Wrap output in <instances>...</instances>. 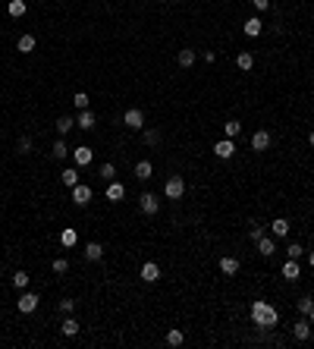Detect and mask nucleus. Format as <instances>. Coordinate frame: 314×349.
<instances>
[{
  "label": "nucleus",
  "instance_id": "obj_1",
  "mask_svg": "<svg viewBox=\"0 0 314 349\" xmlns=\"http://www.w3.org/2000/svg\"><path fill=\"white\" fill-rule=\"evenodd\" d=\"M251 321L258 324V327H264V330H270V327H276L280 324V311H276L270 302H251Z\"/></svg>",
  "mask_w": 314,
  "mask_h": 349
},
{
  "label": "nucleus",
  "instance_id": "obj_2",
  "mask_svg": "<svg viewBox=\"0 0 314 349\" xmlns=\"http://www.w3.org/2000/svg\"><path fill=\"white\" fill-rule=\"evenodd\" d=\"M163 195H167V198H182V195H186V179H182V176H170L167 179V186H163Z\"/></svg>",
  "mask_w": 314,
  "mask_h": 349
},
{
  "label": "nucleus",
  "instance_id": "obj_3",
  "mask_svg": "<svg viewBox=\"0 0 314 349\" xmlns=\"http://www.w3.org/2000/svg\"><path fill=\"white\" fill-rule=\"evenodd\" d=\"M123 123L129 126V129H145V110H138V107H129L126 114H123Z\"/></svg>",
  "mask_w": 314,
  "mask_h": 349
},
{
  "label": "nucleus",
  "instance_id": "obj_4",
  "mask_svg": "<svg viewBox=\"0 0 314 349\" xmlns=\"http://www.w3.org/2000/svg\"><path fill=\"white\" fill-rule=\"evenodd\" d=\"M138 208H141V214L154 217V214H157V208H160V201H157V195H154V192H141V198H138Z\"/></svg>",
  "mask_w": 314,
  "mask_h": 349
},
{
  "label": "nucleus",
  "instance_id": "obj_5",
  "mask_svg": "<svg viewBox=\"0 0 314 349\" xmlns=\"http://www.w3.org/2000/svg\"><path fill=\"white\" fill-rule=\"evenodd\" d=\"M76 126H79L82 132H91V129L98 126V117H95V114H91V110L85 107V110H79V117H76Z\"/></svg>",
  "mask_w": 314,
  "mask_h": 349
},
{
  "label": "nucleus",
  "instance_id": "obj_6",
  "mask_svg": "<svg viewBox=\"0 0 314 349\" xmlns=\"http://www.w3.org/2000/svg\"><path fill=\"white\" fill-rule=\"evenodd\" d=\"M214 154H217L220 160H230V157L236 154V142H233V139H220V142L214 145Z\"/></svg>",
  "mask_w": 314,
  "mask_h": 349
},
{
  "label": "nucleus",
  "instance_id": "obj_7",
  "mask_svg": "<svg viewBox=\"0 0 314 349\" xmlns=\"http://www.w3.org/2000/svg\"><path fill=\"white\" fill-rule=\"evenodd\" d=\"M38 296H35V292H22V296H19V302H16V308H19L22 311V315H32V311L35 308H38Z\"/></svg>",
  "mask_w": 314,
  "mask_h": 349
},
{
  "label": "nucleus",
  "instance_id": "obj_8",
  "mask_svg": "<svg viewBox=\"0 0 314 349\" xmlns=\"http://www.w3.org/2000/svg\"><path fill=\"white\" fill-rule=\"evenodd\" d=\"M270 142H273V136H270L267 129H258V132L251 136V148H254V151H267Z\"/></svg>",
  "mask_w": 314,
  "mask_h": 349
},
{
  "label": "nucleus",
  "instance_id": "obj_9",
  "mask_svg": "<svg viewBox=\"0 0 314 349\" xmlns=\"http://www.w3.org/2000/svg\"><path fill=\"white\" fill-rule=\"evenodd\" d=\"M72 160H76V167H88V164L95 160V151H91L88 145H79V148L72 151Z\"/></svg>",
  "mask_w": 314,
  "mask_h": 349
},
{
  "label": "nucleus",
  "instance_id": "obj_10",
  "mask_svg": "<svg viewBox=\"0 0 314 349\" xmlns=\"http://www.w3.org/2000/svg\"><path fill=\"white\" fill-rule=\"evenodd\" d=\"M292 337H295V340H302V343L311 340V321H308L305 315H302V321H295V324H292Z\"/></svg>",
  "mask_w": 314,
  "mask_h": 349
},
{
  "label": "nucleus",
  "instance_id": "obj_11",
  "mask_svg": "<svg viewBox=\"0 0 314 349\" xmlns=\"http://www.w3.org/2000/svg\"><path fill=\"white\" fill-rule=\"evenodd\" d=\"M72 201L85 208L88 201H91V186H85V182H76V186H72Z\"/></svg>",
  "mask_w": 314,
  "mask_h": 349
},
{
  "label": "nucleus",
  "instance_id": "obj_12",
  "mask_svg": "<svg viewBox=\"0 0 314 349\" xmlns=\"http://www.w3.org/2000/svg\"><path fill=\"white\" fill-rule=\"evenodd\" d=\"M141 280H145V283H157V280H160L157 261H145V264H141Z\"/></svg>",
  "mask_w": 314,
  "mask_h": 349
},
{
  "label": "nucleus",
  "instance_id": "obj_13",
  "mask_svg": "<svg viewBox=\"0 0 314 349\" xmlns=\"http://www.w3.org/2000/svg\"><path fill=\"white\" fill-rule=\"evenodd\" d=\"M123 198H126V186L110 179V182H107V201H123Z\"/></svg>",
  "mask_w": 314,
  "mask_h": 349
},
{
  "label": "nucleus",
  "instance_id": "obj_14",
  "mask_svg": "<svg viewBox=\"0 0 314 349\" xmlns=\"http://www.w3.org/2000/svg\"><path fill=\"white\" fill-rule=\"evenodd\" d=\"M82 255H85V261H101V258H104V246H101V243H88V246L82 249Z\"/></svg>",
  "mask_w": 314,
  "mask_h": 349
},
{
  "label": "nucleus",
  "instance_id": "obj_15",
  "mask_svg": "<svg viewBox=\"0 0 314 349\" xmlns=\"http://www.w3.org/2000/svg\"><path fill=\"white\" fill-rule=\"evenodd\" d=\"M242 32L248 35V38H258V35L264 32V22L258 19V16H251V19H245V25H242Z\"/></svg>",
  "mask_w": 314,
  "mask_h": 349
},
{
  "label": "nucleus",
  "instance_id": "obj_16",
  "mask_svg": "<svg viewBox=\"0 0 314 349\" xmlns=\"http://www.w3.org/2000/svg\"><path fill=\"white\" fill-rule=\"evenodd\" d=\"M270 233L276 236V239H286V236H289V220L286 217H276L273 224H270Z\"/></svg>",
  "mask_w": 314,
  "mask_h": 349
},
{
  "label": "nucleus",
  "instance_id": "obj_17",
  "mask_svg": "<svg viewBox=\"0 0 314 349\" xmlns=\"http://www.w3.org/2000/svg\"><path fill=\"white\" fill-rule=\"evenodd\" d=\"M283 277H286V280H299V277H302V267H299V261H295V258H286Z\"/></svg>",
  "mask_w": 314,
  "mask_h": 349
},
{
  "label": "nucleus",
  "instance_id": "obj_18",
  "mask_svg": "<svg viewBox=\"0 0 314 349\" xmlns=\"http://www.w3.org/2000/svg\"><path fill=\"white\" fill-rule=\"evenodd\" d=\"M220 274H226V277H236L239 274V258H220Z\"/></svg>",
  "mask_w": 314,
  "mask_h": 349
},
{
  "label": "nucleus",
  "instance_id": "obj_19",
  "mask_svg": "<svg viewBox=\"0 0 314 349\" xmlns=\"http://www.w3.org/2000/svg\"><path fill=\"white\" fill-rule=\"evenodd\" d=\"M163 343L176 349V346H182V343H186V334H182L179 327H173V330H167V337H163Z\"/></svg>",
  "mask_w": 314,
  "mask_h": 349
},
{
  "label": "nucleus",
  "instance_id": "obj_20",
  "mask_svg": "<svg viewBox=\"0 0 314 349\" xmlns=\"http://www.w3.org/2000/svg\"><path fill=\"white\" fill-rule=\"evenodd\" d=\"M35 44H38V41H35V35H19V41H16V50H19V53H32Z\"/></svg>",
  "mask_w": 314,
  "mask_h": 349
},
{
  "label": "nucleus",
  "instance_id": "obj_21",
  "mask_svg": "<svg viewBox=\"0 0 314 349\" xmlns=\"http://www.w3.org/2000/svg\"><path fill=\"white\" fill-rule=\"evenodd\" d=\"M258 252H261L264 258H270V255L276 252V239H270V236H261V239H258Z\"/></svg>",
  "mask_w": 314,
  "mask_h": 349
},
{
  "label": "nucleus",
  "instance_id": "obj_22",
  "mask_svg": "<svg viewBox=\"0 0 314 349\" xmlns=\"http://www.w3.org/2000/svg\"><path fill=\"white\" fill-rule=\"evenodd\" d=\"M176 60H179V66H182V69H192V66H195V60H198V53L186 47V50H179V57H176Z\"/></svg>",
  "mask_w": 314,
  "mask_h": 349
},
{
  "label": "nucleus",
  "instance_id": "obj_23",
  "mask_svg": "<svg viewBox=\"0 0 314 349\" xmlns=\"http://www.w3.org/2000/svg\"><path fill=\"white\" fill-rule=\"evenodd\" d=\"M151 173H154V167H151V160H138L135 164V179H151Z\"/></svg>",
  "mask_w": 314,
  "mask_h": 349
},
{
  "label": "nucleus",
  "instance_id": "obj_24",
  "mask_svg": "<svg viewBox=\"0 0 314 349\" xmlns=\"http://www.w3.org/2000/svg\"><path fill=\"white\" fill-rule=\"evenodd\" d=\"M7 13L13 16V19H19V16H25V0H10V4H7Z\"/></svg>",
  "mask_w": 314,
  "mask_h": 349
},
{
  "label": "nucleus",
  "instance_id": "obj_25",
  "mask_svg": "<svg viewBox=\"0 0 314 349\" xmlns=\"http://www.w3.org/2000/svg\"><path fill=\"white\" fill-rule=\"evenodd\" d=\"M60 179H63V186H69V189H72V186L79 182V170H76V167H66V170L60 173Z\"/></svg>",
  "mask_w": 314,
  "mask_h": 349
},
{
  "label": "nucleus",
  "instance_id": "obj_26",
  "mask_svg": "<svg viewBox=\"0 0 314 349\" xmlns=\"http://www.w3.org/2000/svg\"><path fill=\"white\" fill-rule=\"evenodd\" d=\"M236 66H239V69H242V72H248V69L254 66V57H251V53H248V50H242V53H239V57H236Z\"/></svg>",
  "mask_w": 314,
  "mask_h": 349
},
{
  "label": "nucleus",
  "instance_id": "obj_27",
  "mask_svg": "<svg viewBox=\"0 0 314 349\" xmlns=\"http://www.w3.org/2000/svg\"><path fill=\"white\" fill-rule=\"evenodd\" d=\"M76 239H79V236H76V230H69V227L60 233V246H63V249H72V246H76Z\"/></svg>",
  "mask_w": 314,
  "mask_h": 349
},
{
  "label": "nucleus",
  "instance_id": "obj_28",
  "mask_svg": "<svg viewBox=\"0 0 314 349\" xmlns=\"http://www.w3.org/2000/svg\"><path fill=\"white\" fill-rule=\"evenodd\" d=\"M302 255H305V246H302V243H289V246H286V258H295V261H299Z\"/></svg>",
  "mask_w": 314,
  "mask_h": 349
},
{
  "label": "nucleus",
  "instance_id": "obj_29",
  "mask_svg": "<svg viewBox=\"0 0 314 349\" xmlns=\"http://www.w3.org/2000/svg\"><path fill=\"white\" fill-rule=\"evenodd\" d=\"M63 334H66V337H76V334H79V321L72 318V315H66V321H63Z\"/></svg>",
  "mask_w": 314,
  "mask_h": 349
},
{
  "label": "nucleus",
  "instance_id": "obj_30",
  "mask_svg": "<svg viewBox=\"0 0 314 349\" xmlns=\"http://www.w3.org/2000/svg\"><path fill=\"white\" fill-rule=\"evenodd\" d=\"M69 129H76V120H72V117H60V120H57V132L66 136Z\"/></svg>",
  "mask_w": 314,
  "mask_h": 349
},
{
  "label": "nucleus",
  "instance_id": "obj_31",
  "mask_svg": "<svg viewBox=\"0 0 314 349\" xmlns=\"http://www.w3.org/2000/svg\"><path fill=\"white\" fill-rule=\"evenodd\" d=\"M223 132H226V139H236L239 132H242V123H239V120H230V123L223 126Z\"/></svg>",
  "mask_w": 314,
  "mask_h": 349
},
{
  "label": "nucleus",
  "instance_id": "obj_32",
  "mask_svg": "<svg viewBox=\"0 0 314 349\" xmlns=\"http://www.w3.org/2000/svg\"><path fill=\"white\" fill-rule=\"evenodd\" d=\"M98 176H104V179L110 182V179H113V176H117V167H113V164H110V160H107V164H101V167H98Z\"/></svg>",
  "mask_w": 314,
  "mask_h": 349
},
{
  "label": "nucleus",
  "instance_id": "obj_33",
  "mask_svg": "<svg viewBox=\"0 0 314 349\" xmlns=\"http://www.w3.org/2000/svg\"><path fill=\"white\" fill-rule=\"evenodd\" d=\"M72 104H76V110H85L91 104V98L85 95V91H76V95H72Z\"/></svg>",
  "mask_w": 314,
  "mask_h": 349
},
{
  "label": "nucleus",
  "instance_id": "obj_34",
  "mask_svg": "<svg viewBox=\"0 0 314 349\" xmlns=\"http://www.w3.org/2000/svg\"><path fill=\"white\" fill-rule=\"evenodd\" d=\"M311 305H314V299H311V296H302L299 302H295V308H299V315H305V318H308V311H311Z\"/></svg>",
  "mask_w": 314,
  "mask_h": 349
},
{
  "label": "nucleus",
  "instance_id": "obj_35",
  "mask_svg": "<svg viewBox=\"0 0 314 349\" xmlns=\"http://www.w3.org/2000/svg\"><path fill=\"white\" fill-rule=\"evenodd\" d=\"M13 286L25 289V286H28V274H25V271H16V274H13Z\"/></svg>",
  "mask_w": 314,
  "mask_h": 349
},
{
  "label": "nucleus",
  "instance_id": "obj_36",
  "mask_svg": "<svg viewBox=\"0 0 314 349\" xmlns=\"http://www.w3.org/2000/svg\"><path fill=\"white\" fill-rule=\"evenodd\" d=\"M32 148H35V142H32L28 136H22V139H19V145H16V151H19V154H28Z\"/></svg>",
  "mask_w": 314,
  "mask_h": 349
},
{
  "label": "nucleus",
  "instance_id": "obj_37",
  "mask_svg": "<svg viewBox=\"0 0 314 349\" xmlns=\"http://www.w3.org/2000/svg\"><path fill=\"white\" fill-rule=\"evenodd\" d=\"M69 154V148H66V142H53V157H57V160H63Z\"/></svg>",
  "mask_w": 314,
  "mask_h": 349
},
{
  "label": "nucleus",
  "instance_id": "obj_38",
  "mask_svg": "<svg viewBox=\"0 0 314 349\" xmlns=\"http://www.w3.org/2000/svg\"><path fill=\"white\" fill-rule=\"evenodd\" d=\"M160 142V129H145V145H157Z\"/></svg>",
  "mask_w": 314,
  "mask_h": 349
},
{
  "label": "nucleus",
  "instance_id": "obj_39",
  "mask_svg": "<svg viewBox=\"0 0 314 349\" xmlns=\"http://www.w3.org/2000/svg\"><path fill=\"white\" fill-rule=\"evenodd\" d=\"M50 267H53V274H66V271H69V261H66V258H53Z\"/></svg>",
  "mask_w": 314,
  "mask_h": 349
},
{
  "label": "nucleus",
  "instance_id": "obj_40",
  "mask_svg": "<svg viewBox=\"0 0 314 349\" xmlns=\"http://www.w3.org/2000/svg\"><path fill=\"white\" fill-rule=\"evenodd\" d=\"M60 311H63V315H72V311H76V299H63L60 302Z\"/></svg>",
  "mask_w": 314,
  "mask_h": 349
},
{
  "label": "nucleus",
  "instance_id": "obj_41",
  "mask_svg": "<svg viewBox=\"0 0 314 349\" xmlns=\"http://www.w3.org/2000/svg\"><path fill=\"white\" fill-rule=\"evenodd\" d=\"M248 236H251V239L258 243V239H261V236H264V227H261V224H254V227L248 230Z\"/></svg>",
  "mask_w": 314,
  "mask_h": 349
},
{
  "label": "nucleus",
  "instance_id": "obj_42",
  "mask_svg": "<svg viewBox=\"0 0 314 349\" xmlns=\"http://www.w3.org/2000/svg\"><path fill=\"white\" fill-rule=\"evenodd\" d=\"M251 4H254V10H258V13H264V10H270V0H251Z\"/></svg>",
  "mask_w": 314,
  "mask_h": 349
},
{
  "label": "nucleus",
  "instance_id": "obj_43",
  "mask_svg": "<svg viewBox=\"0 0 314 349\" xmlns=\"http://www.w3.org/2000/svg\"><path fill=\"white\" fill-rule=\"evenodd\" d=\"M308 264H311V267H314V252H308Z\"/></svg>",
  "mask_w": 314,
  "mask_h": 349
},
{
  "label": "nucleus",
  "instance_id": "obj_44",
  "mask_svg": "<svg viewBox=\"0 0 314 349\" xmlns=\"http://www.w3.org/2000/svg\"><path fill=\"white\" fill-rule=\"evenodd\" d=\"M308 321H311V324H314V305H311V311H308Z\"/></svg>",
  "mask_w": 314,
  "mask_h": 349
},
{
  "label": "nucleus",
  "instance_id": "obj_45",
  "mask_svg": "<svg viewBox=\"0 0 314 349\" xmlns=\"http://www.w3.org/2000/svg\"><path fill=\"white\" fill-rule=\"evenodd\" d=\"M308 145H314V132H308Z\"/></svg>",
  "mask_w": 314,
  "mask_h": 349
}]
</instances>
